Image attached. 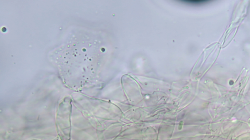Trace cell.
Instances as JSON below:
<instances>
[{
    "label": "cell",
    "instance_id": "obj_1",
    "mask_svg": "<svg viewBox=\"0 0 250 140\" xmlns=\"http://www.w3.org/2000/svg\"><path fill=\"white\" fill-rule=\"evenodd\" d=\"M181 2L184 3L192 5H203L208 3L209 1L207 0H183Z\"/></svg>",
    "mask_w": 250,
    "mask_h": 140
}]
</instances>
